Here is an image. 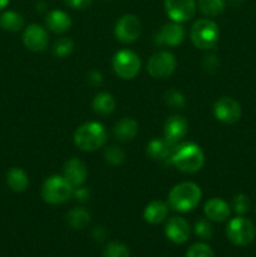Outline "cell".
I'll use <instances>...</instances> for the list:
<instances>
[{"label": "cell", "mask_w": 256, "mask_h": 257, "mask_svg": "<svg viewBox=\"0 0 256 257\" xmlns=\"http://www.w3.org/2000/svg\"><path fill=\"white\" fill-rule=\"evenodd\" d=\"M170 162L185 173H196L203 167L205 155L202 148L193 142H185L176 145Z\"/></svg>", "instance_id": "1"}, {"label": "cell", "mask_w": 256, "mask_h": 257, "mask_svg": "<svg viewBox=\"0 0 256 257\" xmlns=\"http://www.w3.org/2000/svg\"><path fill=\"white\" fill-rule=\"evenodd\" d=\"M202 192L195 182H181L168 193V205L178 212H190L200 203Z\"/></svg>", "instance_id": "2"}, {"label": "cell", "mask_w": 256, "mask_h": 257, "mask_svg": "<svg viewBox=\"0 0 256 257\" xmlns=\"http://www.w3.org/2000/svg\"><path fill=\"white\" fill-rule=\"evenodd\" d=\"M107 141V131L99 122H87L77 128L74 143L84 152H93L102 147Z\"/></svg>", "instance_id": "3"}, {"label": "cell", "mask_w": 256, "mask_h": 257, "mask_svg": "<svg viewBox=\"0 0 256 257\" xmlns=\"http://www.w3.org/2000/svg\"><path fill=\"white\" fill-rule=\"evenodd\" d=\"M191 40L198 49L208 50L216 47L220 38V29L211 19H198L191 27Z\"/></svg>", "instance_id": "4"}, {"label": "cell", "mask_w": 256, "mask_h": 257, "mask_svg": "<svg viewBox=\"0 0 256 257\" xmlns=\"http://www.w3.org/2000/svg\"><path fill=\"white\" fill-rule=\"evenodd\" d=\"M73 186L63 176H52L42 186V198L50 205H60L73 196Z\"/></svg>", "instance_id": "5"}, {"label": "cell", "mask_w": 256, "mask_h": 257, "mask_svg": "<svg viewBox=\"0 0 256 257\" xmlns=\"http://www.w3.org/2000/svg\"><path fill=\"white\" fill-rule=\"evenodd\" d=\"M228 240L236 246H247L256 236L255 225L248 218L238 216L232 218L226 227Z\"/></svg>", "instance_id": "6"}, {"label": "cell", "mask_w": 256, "mask_h": 257, "mask_svg": "<svg viewBox=\"0 0 256 257\" xmlns=\"http://www.w3.org/2000/svg\"><path fill=\"white\" fill-rule=\"evenodd\" d=\"M112 67L122 79H133L141 70V59L132 50L122 49L113 57Z\"/></svg>", "instance_id": "7"}, {"label": "cell", "mask_w": 256, "mask_h": 257, "mask_svg": "<svg viewBox=\"0 0 256 257\" xmlns=\"http://www.w3.org/2000/svg\"><path fill=\"white\" fill-rule=\"evenodd\" d=\"M177 67L175 55L168 50H161L155 53L147 63V72L156 79H163L173 74Z\"/></svg>", "instance_id": "8"}, {"label": "cell", "mask_w": 256, "mask_h": 257, "mask_svg": "<svg viewBox=\"0 0 256 257\" xmlns=\"http://www.w3.org/2000/svg\"><path fill=\"white\" fill-rule=\"evenodd\" d=\"M142 25L140 19L133 14H125L117 22L114 28V35L119 42L133 43L140 38Z\"/></svg>", "instance_id": "9"}, {"label": "cell", "mask_w": 256, "mask_h": 257, "mask_svg": "<svg viewBox=\"0 0 256 257\" xmlns=\"http://www.w3.org/2000/svg\"><path fill=\"white\" fill-rule=\"evenodd\" d=\"M213 114L220 122L232 124L240 119L242 110L237 100L231 97H221L213 104Z\"/></svg>", "instance_id": "10"}, {"label": "cell", "mask_w": 256, "mask_h": 257, "mask_svg": "<svg viewBox=\"0 0 256 257\" xmlns=\"http://www.w3.org/2000/svg\"><path fill=\"white\" fill-rule=\"evenodd\" d=\"M165 9L172 22L183 23L195 15L196 0H165Z\"/></svg>", "instance_id": "11"}, {"label": "cell", "mask_w": 256, "mask_h": 257, "mask_svg": "<svg viewBox=\"0 0 256 257\" xmlns=\"http://www.w3.org/2000/svg\"><path fill=\"white\" fill-rule=\"evenodd\" d=\"M49 42V35L45 28L38 24H30L23 33V43L32 52H43Z\"/></svg>", "instance_id": "12"}, {"label": "cell", "mask_w": 256, "mask_h": 257, "mask_svg": "<svg viewBox=\"0 0 256 257\" xmlns=\"http://www.w3.org/2000/svg\"><path fill=\"white\" fill-rule=\"evenodd\" d=\"M185 28L180 23H168L165 24L160 29V32L156 35V43L166 47H176L180 45L185 39Z\"/></svg>", "instance_id": "13"}, {"label": "cell", "mask_w": 256, "mask_h": 257, "mask_svg": "<svg viewBox=\"0 0 256 257\" xmlns=\"http://www.w3.org/2000/svg\"><path fill=\"white\" fill-rule=\"evenodd\" d=\"M87 166L79 158H70L65 162L63 168V177L73 186V188H77L83 186V183L87 180Z\"/></svg>", "instance_id": "14"}, {"label": "cell", "mask_w": 256, "mask_h": 257, "mask_svg": "<svg viewBox=\"0 0 256 257\" xmlns=\"http://www.w3.org/2000/svg\"><path fill=\"white\" fill-rule=\"evenodd\" d=\"M166 237L173 243H185L190 238V225L182 217H172L165 227Z\"/></svg>", "instance_id": "15"}, {"label": "cell", "mask_w": 256, "mask_h": 257, "mask_svg": "<svg viewBox=\"0 0 256 257\" xmlns=\"http://www.w3.org/2000/svg\"><path fill=\"white\" fill-rule=\"evenodd\" d=\"M165 138L173 145H177L188 132V122L183 115L175 114L168 118L165 123Z\"/></svg>", "instance_id": "16"}, {"label": "cell", "mask_w": 256, "mask_h": 257, "mask_svg": "<svg viewBox=\"0 0 256 257\" xmlns=\"http://www.w3.org/2000/svg\"><path fill=\"white\" fill-rule=\"evenodd\" d=\"M203 212H205L206 217L210 221H215V222H223L227 220L231 215L230 206L226 201L222 198L213 197L208 200L205 203L203 207Z\"/></svg>", "instance_id": "17"}, {"label": "cell", "mask_w": 256, "mask_h": 257, "mask_svg": "<svg viewBox=\"0 0 256 257\" xmlns=\"http://www.w3.org/2000/svg\"><path fill=\"white\" fill-rule=\"evenodd\" d=\"M45 25L57 34H63L72 27V19L63 10H50L45 17Z\"/></svg>", "instance_id": "18"}, {"label": "cell", "mask_w": 256, "mask_h": 257, "mask_svg": "<svg viewBox=\"0 0 256 257\" xmlns=\"http://www.w3.org/2000/svg\"><path fill=\"white\" fill-rule=\"evenodd\" d=\"M176 145L163 138H155L147 145V155L153 160H166L170 158Z\"/></svg>", "instance_id": "19"}, {"label": "cell", "mask_w": 256, "mask_h": 257, "mask_svg": "<svg viewBox=\"0 0 256 257\" xmlns=\"http://www.w3.org/2000/svg\"><path fill=\"white\" fill-rule=\"evenodd\" d=\"M168 215V206L162 201H152L146 206L143 211V217L151 225H157L163 222Z\"/></svg>", "instance_id": "20"}, {"label": "cell", "mask_w": 256, "mask_h": 257, "mask_svg": "<svg viewBox=\"0 0 256 257\" xmlns=\"http://www.w3.org/2000/svg\"><path fill=\"white\" fill-rule=\"evenodd\" d=\"M115 138L120 142H128V141L135 140L138 133V123L133 118H122L117 124L114 125Z\"/></svg>", "instance_id": "21"}, {"label": "cell", "mask_w": 256, "mask_h": 257, "mask_svg": "<svg viewBox=\"0 0 256 257\" xmlns=\"http://www.w3.org/2000/svg\"><path fill=\"white\" fill-rule=\"evenodd\" d=\"M92 108L94 113L99 115H109L115 109V99L110 93H98L92 102Z\"/></svg>", "instance_id": "22"}, {"label": "cell", "mask_w": 256, "mask_h": 257, "mask_svg": "<svg viewBox=\"0 0 256 257\" xmlns=\"http://www.w3.org/2000/svg\"><path fill=\"white\" fill-rule=\"evenodd\" d=\"M7 183L14 192H23L29 186V177L22 168H10L7 173Z\"/></svg>", "instance_id": "23"}, {"label": "cell", "mask_w": 256, "mask_h": 257, "mask_svg": "<svg viewBox=\"0 0 256 257\" xmlns=\"http://www.w3.org/2000/svg\"><path fill=\"white\" fill-rule=\"evenodd\" d=\"M90 222V213L84 207H74L67 213V223L74 230H82Z\"/></svg>", "instance_id": "24"}, {"label": "cell", "mask_w": 256, "mask_h": 257, "mask_svg": "<svg viewBox=\"0 0 256 257\" xmlns=\"http://www.w3.org/2000/svg\"><path fill=\"white\" fill-rule=\"evenodd\" d=\"M0 27L7 32H19L24 27V18L14 10H8L0 17Z\"/></svg>", "instance_id": "25"}, {"label": "cell", "mask_w": 256, "mask_h": 257, "mask_svg": "<svg viewBox=\"0 0 256 257\" xmlns=\"http://www.w3.org/2000/svg\"><path fill=\"white\" fill-rule=\"evenodd\" d=\"M225 0H198V9L207 17H217L225 10Z\"/></svg>", "instance_id": "26"}, {"label": "cell", "mask_w": 256, "mask_h": 257, "mask_svg": "<svg viewBox=\"0 0 256 257\" xmlns=\"http://www.w3.org/2000/svg\"><path fill=\"white\" fill-rule=\"evenodd\" d=\"M165 102L168 107L173 109H182L186 105L185 95L177 89H168L165 93Z\"/></svg>", "instance_id": "27"}, {"label": "cell", "mask_w": 256, "mask_h": 257, "mask_svg": "<svg viewBox=\"0 0 256 257\" xmlns=\"http://www.w3.org/2000/svg\"><path fill=\"white\" fill-rule=\"evenodd\" d=\"M103 257H130V250L124 243L109 242L103 250Z\"/></svg>", "instance_id": "28"}, {"label": "cell", "mask_w": 256, "mask_h": 257, "mask_svg": "<svg viewBox=\"0 0 256 257\" xmlns=\"http://www.w3.org/2000/svg\"><path fill=\"white\" fill-rule=\"evenodd\" d=\"M104 158L108 163H110V165L118 166L123 163V161H124L125 158V153L120 147L112 145L104 150Z\"/></svg>", "instance_id": "29"}, {"label": "cell", "mask_w": 256, "mask_h": 257, "mask_svg": "<svg viewBox=\"0 0 256 257\" xmlns=\"http://www.w3.org/2000/svg\"><path fill=\"white\" fill-rule=\"evenodd\" d=\"M73 49H74V43L69 38H60L53 45V53L59 58L68 57L73 52Z\"/></svg>", "instance_id": "30"}, {"label": "cell", "mask_w": 256, "mask_h": 257, "mask_svg": "<svg viewBox=\"0 0 256 257\" xmlns=\"http://www.w3.org/2000/svg\"><path fill=\"white\" fill-rule=\"evenodd\" d=\"M195 233L197 237L202 240H210L213 235V227L211 225L210 220L207 218H200L195 223Z\"/></svg>", "instance_id": "31"}, {"label": "cell", "mask_w": 256, "mask_h": 257, "mask_svg": "<svg viewBox=\"0 0 256 257\" xmlns=\"http://www.w3.org/2000/svg\"><path fill=\"white\" fill-rule=\"evenodd\" d=\"M185 257H215L212 248L206 243H195L186 252Z\"/></svg>", "instance_id": "32"}, {"label": "cell", "mask_w": 256, "mask_h": 257, "mask_svg": "<svg viewBox=\"0 0 256 257\" xmlns=\"http://www.w3.org/2000/svg\"><path fill=\"white\" fill-rule=\"evenodd\" d=\"M251 202L246 195H236L232 200V208L237 215H245L250 210Z\"/></svg>", "instance_id": "33"}, {"label": "cell", "mask_w": 256, "mask_h": 257, "mask_svg": "<svg viewBox=\"0 0 256 257\" xmlns=\"http://www.w3.org/2000/svg\"><path fill=\"white\" fill-rule=\"evenodd\" d=\"M203 69L206 70L207 73H215L217 72L218 67H220V60L216 55L213 54H208L206 55L205 59H203Z\"/></svg>", "instance_id": "34"}, {"label": "cell", "mask_w": 256, "mask_h": 257, "mask_svg": "<svg viewBox=\"0 0 256 257\" xmlns=\"http://www.w3.org/2000/svg\"><path fill=\"white\" fill-rule=\"evenodd\" d=\"M73 196H74L79 202H87V201L89 200L90 192L87 187L80 186V187L74 188V191H73Z\"/></svg>", "instance_id": "35"}, {"label": "cell", "mask_w": 256, "mask_h": 257, "mask_svg": "<svg viewBox=\"0 0 256 257\" xmlns=\"http://www.w3.org/2000/svg\"><path fill=\"white\" fill-rule=\"evenodd\" d=\"M88 82L92 85H94V87H99L103 83L102 73L98 72V70H92V72L88 74Z\"/></svg>", "instance_id": "36"}, {"label": "cell", "mask_w": 256, "mask_h": 257, "mask_svg": "<svg viewBox=\"0 0 256 257\" xmlns=\"http://www.w3.org/2000/svg\"><path fill=\"white\" fill-rule=\"evenodd\" d=\"M93 0H65L68 5L73 9H85L92 4Z\"/></svg>", "instance_id": "37"}, {"label": "cell", "mask_w": 256, "mask_h": 257, "mask_svg": "<svg viewBox=\"0 0 256 257\" xmlns=\"http://www.w3.org/2000/svg\"><path fill=\"white\" fill-rule=\"evenodd\" d=\"M93 238L97 242H103V241L107 238V231L104 230V227H95L92 232Z\"/></svg>", "instance_id": "38"}, {"label": "cell", "mask_w": 256, "mask_h": 257, "mask_svg": "<svg viewBox=\"0 0 256 257\" xmlns=\"http://www.w3.org/2000/svg\"><path fill=\"white\" fill-rule=\"evenodd\" d=\"M10 0H0V10L4 9V8L8 7V4H9Z\"/></svg>", "instance_id": "39"}]
</instances>
